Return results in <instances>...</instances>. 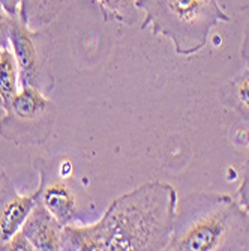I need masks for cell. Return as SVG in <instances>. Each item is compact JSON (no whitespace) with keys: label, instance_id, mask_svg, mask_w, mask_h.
Masks as SVG:
<instances>
[{"label":"cell","instance_id":"7c38bea8","mask_svg":"<svg viewBox=\"0 0 249 251\" xmlns=\"http://www.w3.org/2000/svg\"><path fill=\"white\" fill-rule=\"evenodd\" d=\"M105 21L134 26L138 20L137 0H96Z\"/></svg>","mask_w":249,"mask_h":251},{"label":"cell","instance_id":"2e32d148","mask_svg":"<svg viewBox=\"0 0 249 251\" xmlns=\"http://www.w3.org/2000/svg\"><path fill=\"white\" fill-rule=\"evenodd\" d=\"M21 0H0V6L11 17H18Z\"/></svg>","mask_w":249,"mask_h":251},{"label":"cell","instance_id":"ba28073f","mask_svg":"<svg viewBox=\"0 0 249 251\" xmlns=\"http://www.w3.org/2000/svg\"><path fill=\"white\" fill-rule=\"evenodd\" d=\"M63 224L36 199L33 209L21 227V232L27 236L33 248L38 251H59L62 250Z\"/></svg>","mask_w":249,"mask_h":251},{"label":"cell","instance_id":"9a60e30c","mask_svg":"<svg viewBox=\"0 0 249 251\" xmlns=\"http://www.w3.org/2000/svg\"><path fill=\"white\" fill-rule=\"evenodd\" d=\"M237 196H239V203L249 212V156L246 159L245 170H243V180L237 191Z\"/></svg>","mask_w":249,"mask_h":251},{"label":"cell","instance_id":"9c48e42d","mask_svg":"<svg viewBox=\"0 0 249 251\" xmlns=\"http://www.w3.org/2000/svg\"><path fill=\"white\" fill-rule=\"evenodd\" d=\"M66 0H21L18 18L32 30H41L59 15Z\"/></svg>","mask_w":249,"mask_h":251},{"label":"cell","instance_id":"5bb4252c","mask_svg":"<svg viewBox=\"0 0 249 251\" xmlns=\"http://www.w3.org/2000/svg\"><path fill=\"white\" fill-rule=\"evenodd\" d=\"M3 250H6V251H9V250H14V251H33L35 248H33V245H32V242L27 239V236L23 233L21 230H18L11 239H9V242L5 245V248Z\"/></svg>","mask_w":249,"mask_h":251},{"label":"cell","instance_id":"8992f818","mask_svg":"<svg viewBox=\"0 0 249 251\" xmlns=\"http://www.w3.org/2000/svg\"><path fill=\"white\" fill-rule=\"evenodd\" d=\"M36 169L41 175L36 199L63 226L83 223L80 218V188L72 182L74 166L68 156L59 159H38Z\"/></svg>","mask_w":249,"mask_h":251},{"label":"cell","instance_id":"4fadbf2b","mask_svg":"<svg viewBox=\"0 0 249 251\" xmlns=\"http://www.w3.org/2000/svg\"><path fill=\"white\" fill-rule=\"evenodd\" d=\"M12 17L5 12V9L0 6V50H6L11 47L9 41V27H11Z\"/></svg>","mask_w":249,"mask_h":251},{"label":"cell","instance_id":"277c9868","mask_svg":"<svg viewBox=\"0 0 249 251\" xmlns=\"http://www.w3.org/2000/svg\"><path fill=\"white\" fill-rule=\"evenodd\" d=\"M56 122V105L39 89L21 87L0 119V135L20 146L48 140Z\"/></svg>","mask_w":249,"mask_h":251},{"label":"cell","instance_id":"8fae6325","mask_svg":"<svg viewBox=\"0 0 249 251\" xmlns=\"http://www.w3.org/2000/svg\"><path fill=\"white\" fill-rule=\"evenodd\" d=\"M18 65L14 53L6 49L0 50V104L6 108L18 94Z\"/></svg>","mask_w":249,"mask_h":251},{"label":"cell","instance_id":"7a4b0ae2","mask_svg":"<svg viewBox=\"0 0 249 251\" xmlns=\"http://www.w3.org/2000/svg\"><path fill=\"white\" fill-rule=\"evenodd\" d=\"M249 248L248 211L228 194L192 193L176 212L167 250L240 251Z\"/></svg>","mask_w":249,"mask_h":251},{"label":"cell","instance_id":"6da1fadb","mask_svg":"<svg viewBox=\"0 0 249 251\" xmlns=\"http://www.w3.org/2000/svg\"><path fill=\"white\" fill-rule=\"evenodd\" d=\"M177 209V191L150 180L116 200L93 224L63 227L62 250L161 251L167 250Z\"/></svg>","mask_w":249,"mask_h":251},{"label":"cell","instance_id":"30bf717a","mask_svg":"<svg viewBox=\"0 0 249 251\" xmlns=\"http://www.w3.org/2000/svg\"><path fill=\"white\" fill-rule=\"evenodd\" d=\"M219 100L249 124V68L221 87Z\"/></svg>","mask_w":249,"mask_h":251},{"label":"cell","instance_id":"e0dca14e","mask_svg":"<svg viewBox=\"0 0 249 251\" xmlns=\"http://www.w3.org/2000/svg\"><path fill=\"white\" fill-rule=\"evenodd\" d=\"M242 59L245 60L246 66L249 68V21L245 27V35H243V42H242V49H240Z\"/></svg>","mask_w":249,"mask_h":251},{"label":"cell","instance_id":"5b68a950","mask_svg":"<svg viewBox=\"0 0 249 251\" xmlns=\"http://www.w3.org/2000/svg\"><path fill=\"white\" fill-rule=\"evenodd\" d=\"M9 41L18 65L20 87H36L42 94H48L54 87L51 70L53 39L48 33L32 30L18 17H12Z\"/></svg>","mask_w":249,"mask_h":251},{"label":"cell","instance_id":"52a82bcc","mask_svg":"<svg viewBox=\"0 0 249 251\" xmlns=\"http://www.w3.org/2000/svg\"><path fill=\"white\" fill-rule=\"evenodd\" d=\"M36 203L35 193L21 196L5 173L0 175V250H3L9 239L21 230Z\"/></svg>","mask_w":249,"mask_h":251},{"label":"cell","instance_id":"3957f363","mask_svg":"<svg viewBox=\"0 0 249 251\" xmlns=\"http://www.w3.org/2000/svg\"><path fill=\"white\" fill-rule=\"evenodd\" d=\"M144 11L141 29L150 27L155 36H165L179 56H192L207 45L210 30L231 18L218 0H137Z\"/></svg>","mask_w":249,"mask_h":251}]
</instances>
